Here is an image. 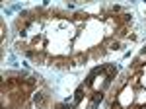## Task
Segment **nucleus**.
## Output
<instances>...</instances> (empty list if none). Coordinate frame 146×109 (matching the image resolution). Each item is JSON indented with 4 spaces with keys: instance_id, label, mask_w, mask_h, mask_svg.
Returning a JSON list of instances; mask_svg holds the SVG:
<instances>
[{
    "instance_id": "nucleus-1",
    "label": "nucleus",
    "mask_w": 146,
    "mask_h": 109,
    "mask_svg": "<svg viewBox=\"0 0 146 109\" xmlns=\"http://www.w3.org/2000/svg\"><path fill=\"white\" fill-rule=\"evenodd\" d=\"M121 33L113 31V20L92 16H66L58 12H39L20 23L18 45L35 60L58 62L70 56L86 58L96 47H109Z\"/></svg>"
},
{
    "instance_id": "nucleus-2",
    "label": "nucleus",
    "mask_w": 146,
    "mask_h": 109,
    "mask_svg": "<svg viewBox=\"0 0 146 109\" xmlns=\"http://www.w3.org/2000/svg\"><path fill=\"white\" fill-rule=\"evenodd\" d=\"M117 76V66H100L84 80V84L76 88L72 98L66 99L58 109H98L100 101L107 94L113 78Z\"/></svg>"
},
{
    "instance_id": "nucleus-3",
    "label": "nucleus",
    "mask_w": 146,
    "mask_h": 109,
    "mask_svg": "<svg viewBox=\"0 0 146 109\" xmlns=\"http://www.w3.org/2000/svg\"><path fill=\"white\" fill-rule=\"evenodd\" d=\"M109 109H146V51L135 60L127 78L117 86Z\"/></svg>"
},
{
    "instance_id": "nucleus-4",
    "label": "nucleus",
    "mask_w": 146,
    "mask_h": 109,
    "mask_svg": "<svg viewBox=\"0 0 146 109\" xmlns=\"http://www.w3.org/2000/svg\"><path fill=\"white\" fill-rule=\"evenodd\" d=\"M45 96H39V84L33 78H4L2 109H43Z\"/></svg>"
}]
</instances>
